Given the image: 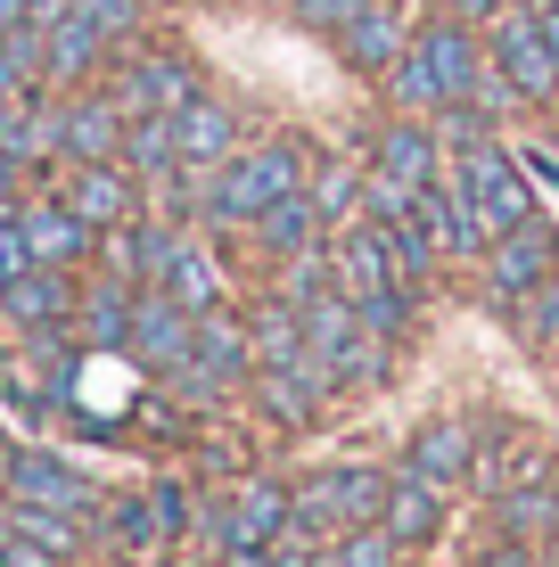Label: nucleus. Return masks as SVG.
<instances>
[{"mask_svg": "<svg viewBox=\"0 0 559 567\" xmlns=\"http://www.w3.org/2000/svg\"><path fill=\"white\" fill-rule=\"evenodd\" d=\"M313 182V141L304 132H263V141H247L230 165L206 173V206H198V230H247L272 198Z\"/></svg>", "mask_w": 559, "mask_h": 567, "instance_id": "f257e3e1", "label": "nucleus"}, {"mask_svg": "<svg viewBox=\"0 0 559 567\" xmlns=\"http://www.w3.org/2000/svg\"><path fill=\"white\" fill-rule=\"evenodd\" d=\"M387 468H362V461H330L313 468V477L288 485V535L304 543H338L354 535V526H379V511H387Z\"/></svg>", "mask_w": 559, "mask_h": 567, "instance_id": "f03ea898", "label": "nucleus"}, {"mask_svg": "<svg viewBox=\"0 0 559 567\" xmlns=\"http://www.w3.org/2000/svg\"><path fill=\"white\" fill-rule=\"evenodd\" d=\"M198 91H206V74L182 42H124L107 58V100L124 115H182Z\"/></svg>", "mask_w": 559, "mask_h": 567, "instance_id": "7ed1b4c3", "label": "nucleus"}, {"mask_svg": "<svg viewBox=\"0 0 559 567\" xmlns=\"http://www.w3.org/2000/svg\"><path fill=\"white\" fill-rule=\"evenodd\" d=\"M453 182H460V198H469V214L486 223V239H503V230H518L527 214H544V206H535L527 165H518V141H477V148H460V156H453Z\"/></svg>", "mask_w": 559, "mask_h": 567, "instance_id": "20e7f679", "label": "nucleus"}, {"mask_svg": "<svg viewBox=\"0 0 559 567\" xmlns=\"http://www.w3.org/2000/svg\"><path fill=\"white\" fill-rule=\"evenodd\" d=\"M477 271H486V305L518 312L535 297V288L559 271V223L551 214H527L518 230H503V239H486V256H477Z\"/></svg>", "mask_w": 559, "mask_h": 567, "instance_id": "39448f33", "label": "nucleus"}, {"mask_svg": "<svg viewBox=\"0 0 559 567\" xmlns=\"http://www.w3.org/2000/svg\"><path fill=\"white\" fill-rule=\"evenodd\" d=\"M486 50H494V66L510 74V91H518L535 115L559 107V58H551V42H544V17H535V0H510V9L494 17V25H486Z\"/></svg>", "mask_w": 559, "mask_h": 567, "instance_id": "423d86ee", "label": "nucleus"}, {"mask_svg": "<svg viewBox=\"0 0 559 567\" xmlns=\"http://www.w3.org/2000/svg\"><path fill=\"white\" fill-rule=\"evenodd\" d=\"M0 494H9V502H42V511H66V518H91V526H100V511H107L100 485H91L74 461L42 453V444H17V461H9V477H0Z\"/></svg>", "mask_w": 559, "mask_h": 567, "instance_id": "0eeeda50", "label": "nucleus"}, {"mask_svg": "<svg viewBox=\"0 0 559 567\" xmlns=\"http://www.w3.org/2000/svg\"><path fill=\"white\" fill-rule=\"evenodd\" d=\"M477 444H486V420H477V412H436V420L412 427V444H403V468L453 494V485L477 477Z\"/></svg>", "mask_w": 559, "mask_h": 567, "instance_id": "6e6552de", "label": "nucleus"}, {"mask_svg": "<svg viewBox=\"0 0 559 567\" xmlns=\"http://www.w3.org/2000/svg\"><path fill=\"white\" fill-rule=\"evenodd\" d=\"M50 115H58V165H100V156L124 148V124H132V115L107 100V83L58 91Z\"/></svg>", "mask_w": 559, "mask_h": 567, "instance_id": "1a4fd4ad", "label": "nucleus"}, {"mask_svg": "<svg viewBox=\"0 0 559 567\" xmlns=\"http://www.w3.org/2000/svg\"><path fill=\"white\" fill-rule=\"evenodd\" d=\"M559 477V453L535 427H510V420H486V444H477V494H518V485H551Z\"/></svg>", "mask_w": 559, "mask_h": 567, "instance_id": "9d476101", "label": "nucleus"}, {"mask_svg": "<svg viewBox=\"0 0 559 567\" xmlns=\"http://www.w3.org/2000/svg\"><path fill=\"white\" fill-rule=\"evenodd\" d=\"M189 346H198V312H189L182 297H165V288H141V297H132V338H124V354L165 379V370L189 362Z\"/></svg>", "mask_w": 559, "mask_h": 567, "instance_id": "9b49d317", "label": "nucleus"}, {"mask_svg": "<svg viewBox=\"0 0 559 567\" xmlns=\"http://www.w3.org/2000/svg\"><path fill=\"white\" fill-rule=\"evenodd\" d=\"M58 198L83 214L91 230H115V223H132V214H148V182L124 165V156H100V165H66Z\"/></svg>", "mask_w": 559, "mask_h": 567, "instance_id": "f8f14e48", "label": "nucleus"}, {"mask_svg": "<svg viewBox=\"0 0 559 567\" xmlns=\"http://www.w3.org/2000/svg\"><path fill=\"white\" fill-rule=\"evenodd\" d=\"M362 165L403 182V189H428L453 156H445V141H436V115H387V124L371 132V156H362Z\"/></svg>", "mask_w": 559, "mask_h": 567, "instance_id": "ddd939ff", "label": "nucleus"}, {"mask_svg": "<svg viewBox=\"0 0 559 567\" xmlns=\"http://www.w3.org/2000/svg\"><path fill=\"white\" fill-rule=\"evenodd\" d=\"M25 247H33V264H58V271H83V264H100V230L83 223L58 189H33L25 206Z\"/></svg>", "mask_w": 559, "mask_h": 567, "instance_id": "4468645a", "label": "nucleus"}, {"mask_svg": "<svg viewBox=\"0 0 559 567\" xmlns=\"http://www.w3.org/2000/svg\"><path fill=\"white\" fill-rule=\"evenodd\" d=\"M330 42L345 58V74H371V83H379V74L403 58V42H412V17H403V0H362Z\"/></svg>", "mask_w": 559, "mask_h": 567, "instance_id": "2eb2a0df", "label": "nucleus"}, {"mask_svg": "<svg viewBox=\"0 0 559 567\" xmlns=\"http://www.w3.org/2000/svg\"><path fill=\"white\" fill-rule=\"evenodd\" d=\"M74 305H83V271H58V264H33L0 288L9 329H74Z\"/></svg>", "mask_w": 559, "mask_h": 567, "instance_id": "dca6fc26", "label": "nucleus"}, {"mask_svg": "<svg viewBox=\"0 0 559 567\" xmlns=\"http://www.w3.org/2000/svg\"><path fill=\"white\" fill-rule=\"evenodd\" d=\"M330 271H338V297H379V288H403V271H395V247H387V230L362 214V223H345L330 230Z\"/></svg>", "mask_w": 559, "mask_h": 567, "instance_id": "f3484780", "label": "nucleus"}, {"mask_svg": "<svg viewBox=\"0 0 559 567\" xmlns=\"http://www.w3.org/2000/svg\"><path fill=\"white\" fill-rule=\"evenodd\" d=\"M115 58V42H107V25L91 9H66L58 25H42V66H50V91H83L91 74H100Z\"/></svg>", "mask_w": 559, "mask_h": 567, "instance_id": "a211bd4d", "label": "nucleus"}, {"mask_svg": "<svg viewBox=\"0 0 559 567\" xmlns=\"http://www.w3.org/2000/svg\"><path fill=\"white\" fill-rule=\"evenodd\" d=\"M239 107L230 100H215V91H198L182 115H173V141H182V165H198V173H215V165H230L247 141H239Z\"/></svg>", "mask_w": 559, "mask_h": 567, "instance_id": "6ab92c4d", "label": "nucleus"}, {"mask_svg": "<svg viewBox=\"0 0 559 567\" xmlns=\"http://www.w3.org/2000/svg\"><path fill=\"white\" fill-rule=\"evenodd\" d=\"M420 223H428V239H436V256H445V264H477V256H486V223L469 214V198H460V182H453V165L420 189Z\"/></svg>", "mask_w": 559, "mask_h": 567, "instance_id": "aec40b11", "label": "nucleus"}, {"mask_svg": "<svg viewBox=\"0 0 559 567\" xmlns=\"http://www.w3.org/2000/svg\"><path fill=\"white\" fill-rule=\"evenodd\" d=\"M247 386H256V403H263V420H272V427H313L321 403L338 395V386L313 370V354H304V362H280V370H256Z\"/></svg>", "mask_w": 559, "mask_h": 567, "instance_id": "412c9836", "label": "nucleus"}, {"mask_svg": "<svg viewBox=\"0 0 559 567\" xmlns=\"http://www.w3.org/2000/svg\"><path fill=\"white\" fill-rule=\"evenodd\" d=\"M189 362H198L206 379H222L230 395H239V386L256 379V338H247V312H230V305L198 312V346H189Z\"/></svg>", "mask_w": 559, "mask_h": 567, "instance_id": "4be33fe9", "label": "nucleus"}, {"mask_svg": "<svg viewBox=\"0 0 559 567\" xmlns=\"http://www.w3.org/2000/svg\"><path fill=\"white\" fill-rule=\"evenodd\" d=\"M247 239L263 247V264H288V256H313V247H330V223L313 214V198L304 189H288V198H272L247 223Z\"/></svg>", "mask_w": 559, "mask_h": 567, "instance_id": "5701e85b", "label": "nucleus"}, {"mask_svg": "<svg viewBox=\"0 0 559 567\" xmlns=\"http://www.w3.org/2000/svg\"><path fill=\"white\" fill-rule=\"evenodd\" d=\"M379 526L403 543V551H428L436 535H445V485H428V477H412V468H395V485H387V511H379Z\"/></svg>", "mask_w": 559, "mask_h": 567, "instance_id": "b1692460", "label": "nucleus"}, {"mask_svg": "<svg viewBox=\"0 0 559 567\" xmlns=\"http://www.w3.org/2000/svg\"><path fill=\"white\" fill-rule=\"evenodd\" d=\"M132 297H141L132 280L91 271V280H83V305H74V338L100 346V354H124V338H132Z\"/></svg>", "mask_w": 559, "mask_h": 567, "instance_id": "393cba45", "label": "nucleus"}, {"mask_svg": "<svg viewBox=\"0 0 559 567\" xmlns=\"http://www.w3.org/2000/svg\"><path fill=\"white\" fill-rule=\"evenodd\" d=\"M165 297H182L189 312H215V305H230V264L215 256V239H206V230H189L182 239V256L165 264Z\"/></svg>", "mask_w": 559, "mask_h": 567, "instance_id": "a878e982", "label": "nucleus"}, {"mask_svg": "<svg viewBox=\"0 0 559 567\" xmlns=\"http://www.w3.org/2000/svg\"><path fill=\"white\" fill-rule=\"evenodd\" d=\"M0 535H17V543H33V551H50L58 567H74V559H83V543H100V535H91V518L42 511V502H9V511H0Z\"/></svg>", "mask_w": 559, "mask_h": 567, "instance_id": "bb28decb", "label": "nucleus"}, {"mask_svg": "<svg viewBox=\"0 0 559 567\" xmlns=\"http://www.w3.org/2000/svg\"><path fill=\"white\" fill-rule=\"evenodd\" d=\"M157 543H173V535H165L157 502H148V485H141V494H115L107 511H100V551L107 559H148Z\"/></svg>", "mask_w": 559, "mask_h": 567, "instance_id": "cd10ccee", "label": "nucleus"}, {"mask_svg": "<svg viewBox=\"0 0 559 567\" xmlns=\"http://www.w3.org/2000/svg\"><path fill=\"white\" fill-rule=\"evenodd\" d=\"M494 535L510 543H559V477L551 485H518V494H494Z\"/></svg>", "mask_w": 559, "mask_h": 567, "instance_id": "c85d7f7f", "label": "nucleus"}, {"mask_svg": "<svg viewBox=\"0 0 559 567\" xmlns=\"http://www.w3.org/2000/svg\"><path fill=\"white\" fill-rule=\"evenodd\" d=\"M362 173H371V165H354V156H313V182H304V198H313V214H321L330 230L362 223Z\"/></svg>", "mask_w": 559, "mask_h": 567, "instance_id": "c756f323", "label": "nucleus"}, {"mask_svg": "<svg viewBox=\"0 0 559 567\" xmlns=\"http://www.w3.org/2000/svg\"><path fill=\"white\" fill-rule=\"evenodd\" d=\"M247 338H256V370H280V362H304V312L280 297H263L256 312H247Z\"/></svg>", "mask_w": 559, "mask_h": 567, "instance_id": "7c9ffc66", "label": "nucleus"}, {"mask_svg": "<svg viewBox=\"0 0 559 567\" xmlns=\"http://www.w3.org/2000/svg\"><path fill=\"white\" fill-rule=\"evenodd\" d=\"M0 100H50L42 25H17V33H0Z\"/></svg>", "mask_w": 559, "mask_h": 567, "instance_id": "2f4dec72", "label": "nucleus"}, {"mask_svg": "<svg viewBox=\"0 0 559 567\" xmlns=\"http://www.w3.org/2000/svg\"><path fill=\"white\" fill-rule=\"evenodd\" d=\"M115 156H124V165L141 173V182H165V173L182 165V141H173V115H132V124H124V148H115Z\"/></svg>", "mask_w": 559, "mask_h": 567, "instance_id": "473e14b6", "label": "nucleus"}, {"mask_svg": "<svg viewBox=\"0 0 559 567\" xmlns=\"http://www.w3.org/2000/svg\"><path fill=\"white\" fill-rule=\"evenodd\" d=\"M510 321H518V338H527L535 354H551V362H559V271H551V280L535 288V297L518 305V312H510Z\"/></svg>", "mask_w": 559, "mask_h": 567, "instance_id": "72a5a7b5", "label": "nucleus"}, {"mask_svg": "<svg viewBox=\"0 0 559 567\" xmlns=\"http://www.w3.org/2000/svg\"><path fill=\"white\" fill-rule=\"evenodd\" d=\"M74 9H91V17H100L115 50H124V42H141V33H148V0H74Z\"/></svg>", "mask_w": 559, "mask_h": 567, "instance_id": "f704fd0d", "label": "nucleus"}, {"mask_svg": "<svg viewBox=\"0 0 559 567\" xmlns=\"http://www.w3.org/2000/svg\"><path fill=\"white\" fill-rule=\"evenodd\" d=\"M345 567H403V543L387 535V526H354V535H338Z\"/></svg>", "mask_w": 559, "mask_h": 567, "instance_id": "c9c22d12", "label": "nucleus"}, {"mask_svg": "<svg viewBox=\"0 0 559 567\" xmlns=\"http://www.w3.org/2000/svg\"><path fill=\"white\" fill-rule=\"evenodd\" d=\"M354 9H362V0H288V17H297L304 33H338Z\"/></svg>", "mask_w": 559, "mask_h": 567, "instance_id": "e433bc0d", "label": "nucleus"}, {"mask_svg": "<svg viewBox=\"0 0 559 567\" xmlns=\"http://www.w3.org/2000/svg\"><path fill=\"white\" fill-rule=\"evenodd\" d=\"M148 502H157L165 535H189V518H198V502H189V494H182V485H173V477H157V485H148Z\"/></svg>", "mask_w": 559, "mask_h": 567, "instance_id": "4c0bfd02", "label": "nucleus"}, {"mask_svg": "<svg viewBox=\"0 0 559 567\" xmlns=\"http://www.w3.org/2000/svg\"><path fill=\"white\" fill-rule=\"evenodd\" d=\"M477 567H544V559H535V543H510V535H494L486 551H477Z\"/></svg>", "mask_w": 559, "mask_h": 567, "instance_id": "58836bf2", "label": "nucleus"}, {"mask_svg": "<svg viewBox=\"0 0 559 567\" xmlns=\"http://www.w3.org/2000/svg\"><path fill=\"white\" fill-rule=\"evenodd\" d=\"M263 567H313V543H304V535H280L272 551H263Z\"/></svg>", "mask_w": 559, "mask_h": 567, "instance_id": "ea45409f", "label": "nucleus"}, {"mask_svg": "<svg viewBox=\"0 0 559 567\" xmlns=\"http://www.w3.org/2000/svg\"><path fill=\"white\" fill-rule=\"evenodd\" d=\"M503 9H510V0H453V17H469L477 33H486V25H494V17H503Z\"/></svg>", "mask_w": 559, "mask_h": 567, "instance_id": "a19ab883", "label": "nucleus"}, {"mask_svg": "<svg viewBox=\"0 0 559 567\" xmlns=\"http://www.w3.org/2000/svg\"><path fill=\"white\" fill-rule=\"evenodd\" d=\"M66 9H74V0H25V25H58Z\"/></svg>", "mask_w": 559, "mask_h": 567, "instance_id": "79ce46f5", "label": "nucleus"}, {"mask_svg": "<svg viewBox=\"0 0 559 567\" xmlns=\"http://www.w3.org/2000/svg\"><path fill=\"white\" fill-rule=\"evenodd\" d=\"M25 25V0H0V33H17Z\"/></svg>", "mask_w": 559, "mask_h": 567, "instance_id": "37998d69", "label": "nucleus"}, {"mask_svg": "<svg viewBox=\"0 0 559 567\" xmlns=\"http://www.w3.org/2000/svg\"><path fill=\"white\" fill-rule=\"evenodd\" d=\"M313 567H345V551L338 543H313Z\"/></svg>", "mask_w": 559, "mask_h": 567, "instance_id": "c03bdc74", "label": "nucleus"}, {"mask_svg": "<svg viewBox=\"0 0 559 567\" xmlns=\"http://www.w3.org/2000/svg\"><path fill=\"white\" fill-rule=\"evenodd\" d=\"M9 461H17V436H9V427H0V477H9Z\"/></svg>", "mask_w": 559, "mask_h": 567, "instance_id": "a18cd8bd", "label": "nucleus"}, {"mask_svg": "<svg viewBox=\"0 0 559 567\" xmlns=\"http://www.w3.org/2000/svg\"><path fill=\"white\" fill-rule=\"evenodd\" d=\"M544 141H551V156H559V115H551V124H544Z\"/></svg>", "mask_w": 559, "mask_h": 567, "instance_id": "49530a36", "label": "nucleus"}, {"mask_svg": "<svg viewBox=\"0 0 559 567\" xmlns=\"http://www.w3.org/2000/svg\"><path fill=\"white\" fill-rule=\"evenodd\" d=\"M173 567H222V559H173Z\"/></svg>", "mask_w": 559, "mask_h": 567, "instance_id": "de8ad7c7", "label": "nucleus"}, {"mask_svg": "<svg viewBox=\"0 0 559 567\" xmlns=\"http://www.w3.org/2000/svg\"><path fill=\"white\" fill-rule=\"evenodd\" d=\"M256 9H288V0H256Z\"/></svg>", "mask_w": 559, "mask_h": 567, "instance_id": "09e8293b", "label": "nucleus"}, {"mask_svg": "<svg viewBox=\"0 0 559 567\" xmlns=\"http://www.w3.org/2000/svg\"><path fill=\"white\" fill-rule=\"evenodd\" d=\"M0 567H17V559H9V543H0Z\"/></svg>", "mask_w": 559, "mask_h": 567, "instance_id": "8fccbe9b", "label": "nucleus"}, {"mask_svg": "<svg viewBox=\"0 0 559 567\" xmlns=\"http://www.w3.org/2000/svg\"><path fill=\"white\" fill-rule=\"evenodd\" d=\"M0 288H9V264H0Z\"/></svg>", "mask_w": 559, "mask_h": 567, "instance_id": "3c124183", "label": "nucleus"}, {"mask_svg": "<svg viewBox=\"0 0 559 567\" xmlns=\"http://www.w3.org/2000/svg\"><path fill=\"white\" fill-rule=\"evenodd\" d=\"M551 9H559V0H551Z\"/></svg>", "mask_w": 559, "mask_h": 567, "instance_id": "603ef678", "label": "nucleus"}, {"mask_svg": "<svg viewBox=\"0 0 559 567\" xmlns=\"http://www.w3.org/2000/svg\"><path fill=\"white\" fill-rule=\"evenodd\" d=\"M551 115H559V107H551Z\"/></svg>", "mask_w": 559, "mask_h": 567, "instance_id": "864d4df0", "label": "nucleus"}]
</instances>
